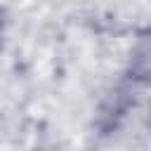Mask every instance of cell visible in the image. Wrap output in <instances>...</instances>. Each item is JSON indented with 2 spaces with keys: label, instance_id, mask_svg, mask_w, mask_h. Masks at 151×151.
<instances>
[{
  "label": "cell",
  "instance_id": "1",
  "mask_svg": "<svg viewBox=\"0 0 151 151\" xmlns=\"http://www.w3.org/2000/svg\"><path fill=\"white\" fill-rule=\"evenodd\" d=\"M127 78L134 83H151V28L142 31L130 50L127 59Z\"/></svg>",
  "mask_w": 151,
  "mask_h": 151
},
{
  "label": "cell",
  "instance_id": "2",
  "mask_svg": "<svg viewBox=\"0 0 151 151\" xmlns=\"http://www.w3.org/2000/svg\"><path fill=\"white\" fill-rule=\"evenodd\" d=\"M2 35H5V21H2V12H0V47H2Z\"/></svg>",
  "mask_w": 151,
  "mask_h": 151
}]
</instances>
